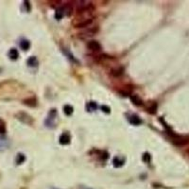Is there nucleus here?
Masks as SVG:
<instances>
[{
  "instance_id": "obj_8",
  "label": "nucleus",
  "mask_w": 189,
  "mask_h": 189,
  "mask_svg": "<svg viewBox=\"0 0 189 189\" xmlns=\"http://www.w3.org/2000/svg\"><path fill=\"white\" fill-rule=\"evenodd\" d=\"M70 141H71V137L68 133H64L60 136L59 142L61 145H68L70 143Z\"/></svg>"
},
{
  "instance_id": "obj_11",
  "label": "nucleus",
  "mask_w": 189,
  "mask_h": 189,
  "mask_svg": "<svg viewBox=\"0 0 189 189\" xmlns=\"http://www.w3.org/2000/svg\"><path fill=\"white\" fill-rule=\"evenodd\" d=\"M130 100L131 102L133 103L134 105L136 106H142L143 105V101L142 99H140V97L138 96H136V95H131L130 96Z\"/></svg>"
},
{
  "instance_id": "obj_14",
  "label": "nucleus",
  "mask_w": 189,
  "mask_h": 189,
  "mask_svg": "<svg viewBox=\"0 0 189 189\" xmlns=\"http://www.w3.org/2000/svg\"><path fill=\"white\" fill-rule=\"evenodd\" d=\"M20 47L23 50H27L30 47V42L27 41V40H25V39L22 40V41L20 42Z\"/></svg>"
},
{
  "instance_id": "obj_18",
  "label": "nucleus",
  "mask_w": 189,
  "mask_h": 189,
  "mask_svg": "<svg viewBox=\"0 0 189 189\" xmlns=\"http://www.w3.org/2000/svg\"><path fill=\"white\" fill-rule=\"evenodd\" d=\"M86 107H87V110H88V111L92 112V111H96V110L97 105H96V102L91 101V102H89V103H88Z\"/></svg>"
},
{
  "instance_id": "obj_2",
  "label": "nucleus",
  "mask_w": 189,
  "mask_h": 189,
  "mask_svg": "<svg viewBox=\"0 0 189 189\" xmlns=\"http://www.w3.org/2000/svg\"><path fill=\"white\" fill-rule=\"evenodd\" d=\"M76 23H74V26L75 27H79V28H82V27H89L91 24L93 23L94 18H87V19H76Z\"/></svg>"
},
{
  "instance_id": "obj_12",
  "label": "nucleus",
  "mask_w": 189,
  "mask_h": 189,
  "mask_svg": "<svg viewBox=\"0 0 189 189\" xmlns=\"http://www.w3.org/2000/svg\"><path fill=\"white\" fill-rule=\"evenodd\" d=\"M64 14H65V11H64V7H62L60 9H57V10L55 11V18L57 20H61L62 17H64Z\"/></svg>"
},
{
  "instance_id": "obj_13",
  "label": "nucleus",
  "mask_w": 189,
  "mask_h": 189,
  "mask_svg": "<svg viewBox=\"0 0 189 189\" xmlns=\"http://www.w3.org/2000/svg\"><path fill=\"white\" fill-rule=\"evenodd\" d=\"M9 56H10V58L11 60H17L18 59V56H19V53H18V51H17V49L15 48H11L10 50V52H9Z\"/></svg>"
},
{
  "instance_id": "obj_9",
  "label": "nucleus",
  "mask_w": 189,
  "mask_h": 189,
  "mask_svg": "<svg viewBox=\"0 0 189 189\" xmlns=\"http://www.w3.org/2000/svg\"><path fill=\"white\" fill-rule=\"evenodd\" d=\"M124 162H125V160L123 158L116 156V157H114L113 160V165L114 168H121L124 165Z\"/></svg>"
},
{
  "instance_id": "obj_21",
  "label": "nucleus",
  "mask_w": 189,
  "mask_h": 189,
  "mask_svg": "<svg viewBox=\"0 0 189 189\" xmlns=\"http://www.w3.org/2000/svg\"><path fill=\"white\" fill-rule=\"evenodd\" d=\"M143 161L144 162H146V163H150V159H151V157H150V153H144L143 154Z\"/></svg>"
},
{
  "instance_id": "obj_17",
  "label": "nucleus",
  "mask_w": 189,
  "mask_h": 189,
  "mask_svg": "<svg viewBox=\"0 0 189 189\" xmlns=\"http://www.w3.org/2000/svg\"><path fill=\"white\" fill-rule=\"evenodd\" d=\"M64 113L66 114L67 116H71V114L73 113V112H74V108L71 106V105H65L64 107Z\"/></svg>"
},
{
  "instance_id": "obj_7",
  "label": "nucleus",
  "mask_w": 189,
  "mask_h": 189,
  "mask_svg": "<svg viewBox=\"0 0 189 189\" xmlns=\"http://www.w3.org/2000/svg\"><path fill=\"white\" fill-rule=\"evenodd\" d=\"M128 120L131 125H134V126H138L142 123L141 118L138 116H136V114H130V116H129Z\"/></svg>"
},
{
  "instance_id": "obj_4",
  "label": "nucleus",
  "mask_w": 189,
  "mask_h": 189,
  "mask_svg": "<svg viewBox=\"0 0 189 189\" xmlns=\"http://www.w3.org/2000/svg\"><path fill=\"white\" fill-rule=\"evenodd\" d=\"M97 31H99V27H94L91 28H87V30H85L83 32H81L79 33V36L81 37H90V36L95 35Z\"/></svg>"
},
{
  "instance_id": "obj_15",
  "label": "nucleus",
  "mask_w": 189,
  "mask_h": 189,
  "mask_svg": "<svg viewBox=\"0 0 189 189\" xmlns=\"http://www.w3.org/2000/svg\"><path fill=\"white\" fill-rule=\"evenodd\" d=\"M24 104H26L27 106H30V107H35L37 105V101L35 99L30 97V99H27L24 100Z\"/></svg>"
},
{
  "instance_id": "obj_1",
  "label": "nucleus",
  "mask_w": 189,
  "mask_h": 189,
  "mask_svg": "<svg viewBox=\"0 0 189 189\" xmlns=\"http://www.w3.org/2000/svg\"><path fill=\"white\" fill-rule=\"evenodd\" d=\"M57 116V110L56 109H52V110H50V112L48 113V116L47 117L44 121V124L47 126V128L52 129L55 127V118Z\"/></svg>"
},
{
  "instance_id": "obj_16",
  "label": "nucleus",
  "mask_w": 189,
  "mask_h": 189,
  "mask_svg": "<svg viewBox=\"0 0 189 189\" xmlns=\"http://www.w3.org/2000/svg\"><path fill=\"white\" fill-rule=\"evenodd\" d=\"M62 51H64V53L67 56V58L68 59H69L71 62H75V64H78V61L76 60V58H75V57H74L71 53H69V51H68V50H66L65 48H62Z\"/></svg>"
},
{
  "instance_id": "obj_10",
  "label": "nucleus",
  "mask_w": 189,
  "mask_h": 189,
  "mask_svg": "<svg viewBox=\"0 0 189 189\" xmlns=\"http://www.w3.org/2000/svg\"><path fill=\"white\" fill-rule=\"evenodd\" d=\"M27 64L30 67H37L38 64H39V62H38V60L35 56H32V57H30V58L27 59Z\"/></svg>"
},
{
  "instance_id": "obj_19",
  "label": "nucleus",
  "mask_w": 189,
  "mask_h": 189,
  "mask_svg": "<svg viewBox=\"0 0 189 189\" xmlns=\"http://www.w3.org/2000/svg\"><path fill=\"white\" fill-rule=\"evenodd\" d=\"M25 160H26V157H25L24 154L19 153L18 155H17V157H16V163L18 164V165H20L22 163H24Z\"/></svg>"
},
{
  "instance_id": "obj_24",
  "label": "nucleus",
  "mask_w": 189,
  "mask_h": 189,
  "mask_svg": "<svg viewBox=\"0 0 189 189\" xmlns=\"http://www.w3.org/2000/svg\"><path fill=\"white\" fill-rule=\"evenodd\" d=\"M52 189H57V188H52Z\"/></svg>"
},
{
  "instance_id": "obj_22",
  "label": "nucleus",
  "mask_w": 189,
  "mask_h": 189,
  "mask_svg": "<svg viewBox=\"0 0 189 189\" xmlns=\"http://www.w3.org/2000/svg\"><path fill=\"white\" fill-rule=\"evenodd\" d=\"M100 109H101V111H103V112L106 113H111V109H110V107H108V106H106V105H102V106L100 107Z\"/></svg>"
},
{
  "instance_id": "obj_6",
  "label": "nucleus",
  "mask_w": 189,
  "mask_h": 189,
  "mask_svg": "<svg viewBox=\"0 0 189 189\" xmlns=\"http://www.w3.org/2000/svg\"><path fill=\"white\" fill-rule=\"evenodd\" d=\"M157 108L158 105L155 101H150L147 106V112L150 114H155L157 113Z\"/></svg>"
},
{
  "instance_id": "obj_23",
  "label": "nucleus",
  "mask_w": 189,
  "mask_h": 189,
  "mask_svg": "<svg viewBox=\"0 0 189 189\" xmlns=\"http://www.w3.org/2000/svg\"><path fill=\"white\" fill-rule=\"evenodd\" d=\"M79 189H93V188L88 187V186H85V185H79Z\"/></svg>"
},
{
  "instance_id": "obj_3",
  "label": "nucleus",
  "mask_w": 189,
  "mask_h": 189,
  "mask_svg": "<svg viewBox=\"0 0 189 189\" xmlns=\"http://www.w3.org/2000/svg\"><path fill=\"white\" fill-rule=\"evenodd\" d=\"M87 47L88 49L95 51V52H99V51L101 50V45L100 44L96 41V40H92V41H89L87 43Z\"/></svg>"
},
{
  "instance_id": "obj_20",
  "label": "nucleus",
  "mask_w": 189,
  "mask_h": 189,
  "mask_svg": "<svg viewBox=\"0 0 189 189\" xmlns=\"http://www.w3.org/2000/svg\"><path fill=\"white\" fill-rule=\"evenodd\" d=\"M6 133V124L3 119H0V134Z\"/></svg>"
},
{
  "instance_id": "obj_5",
  "label": "nucleus",
  "mask_w": 189,
  "mask_h": 189,
  "mask_svg": "<svg viewBox=\"0 0 189 189\" xmlns=\"http://www.w3.org/2000/svg\"><path fill=\"white\" fill-rule=\"evenodd\" d=\"M111 76L113 78H119L120 76H122L124 74V67L123 66H117L113 67V69L110 71Z\"/></svg>"
}]
</instances>
